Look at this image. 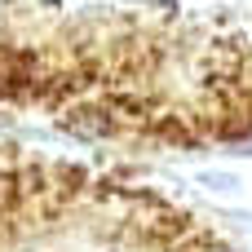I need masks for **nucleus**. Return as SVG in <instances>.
<instances>
[{
	"label": "nucleus",
	"instance_id": "1",
	"mask_svg": "<svg viewBox=\"0 0 252 252\" xmlns=\"http://www.w3.org/2000/svg\"><path fill=\"white\" fill-rule=\"evenodd\" d=\"M0 115L177 151L252 142V0H0Z\"/></svg>",
	"mask_w": 252,
	"mask_h": 252
},
{
	"label": "nucleus",
	"instance_id": "2",
	"mask_svg": "<svg viewBox=\"0 0 252 252\" xmlns=\"http://www.w3.org/2000/svg\"><path fill=\"white\" fill-rule=\"evenodd\" d=\"M0 252H239L190 204L84 164L0 146Z\"/></svg>",
	"mask_w": 252,
	"mask_h": 252
}]
</instances>
